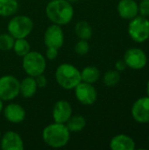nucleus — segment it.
<instances>
[{"label": "nucleus", "mask_w": 149, "mask_h": 150, "mask_svg": "<svg viewBox=\"0 0 149 150\" xmlns=\"http://www.w3.org/2000/svg\"><path fill=\"white\" fill-rule=\"evenodd\" d=\"M74 8L68 0H51L46 6V15L53 23L59 25H68L74 17Z\"/></svg>", "instance_id": "1"}, {"label": "nucleus", "mask_w": 149, "mask_h": 150, "mask_svg": "<svg viewBox=\"0 0 149 150\" xmlns=\"http://www.w3.org/2000/svg\"><path fill=\"white\" fill-rule=\"evenodd\" d=\"M42 139L48 147L53 149H61L68 143L70 132L66 124L54 122L47 125L43 129Z\"/></svg>", "instance_id": "2"}, {"label": "nucleus", "mask_w": 149, "mask_h": 150, "mask_svg": "<svg viewBox=\"0 0 149 150\" xmlns=\"http://www.w3.org/2000/svg\"><path fill=\"white\" fill-rule=\"evenodd\" d=\"M56 83L64 90H74L75 87L82 82L81 71L73 64L61 63L55 70Z\"/></svg>", "instance_id": "3"}, {"label": "nucleus", "mask_w": 149, "mask_h": 150, "mask_svg": "<svg viewBox=\"0 0 149 150\" xmlns=\"http://www.w3.org/2000/svg\"><path fill=\"white\" fill-rule=\"evenodd\" d=\"M22 67L27 76L35 77L45 72L47 68L46 58L38 51H30L23 56Z\"/></svg>", "instance_id": "4"}, {"label": "nucleus", "mask_w": 149, "mask_h": 150, "mask_svg": "<svg viewBox=\"0 0 149 150\" xmlns=\"http://www.w3.org/2000/svg\"><path fill=\"white\" fill-rule=\"evenodd\" d=\"M33 29V21L26 15H17L8 23V33L14 39L26 38Z\"/></svg>", "instance_id": "5"}, {"label": "nucleus", "mask_w": 149, "mask_h": 150, "mask_svg": "<svg viewBox=\"0 0 149 150\" xmlns=\"http://www.w3.org/2000/svg\"><path fill=\"white\" fill-rule=\"evenodd\" d=\"M128 34L131 39L137 42L142 43L149 39V20L143 16H136L131 19L128 25Z\"/></svg>", "instance_id": "6"}, {"label": "nucleus", "mask_w": 149, "mask_h": 150, "mask_svg": "<svg viewBox=\"0 0 149 150\" xmlns=\"http://www.w3.org/2000/svg\"><path fill=\"white\" fill-rule=\"evenodd\" d=\"M19 95V80L5 75L0 77V98L3 101H11Z\"/></svg>", "instance_id": "7"}, {"label": "nucleus", "mask_w": 149, "mask_h": 150, "mask_svg": "<svg viewBox=\"0 0 149 150\" xmlns=\"http://www.w3.org/2000/svg\"><path fill=\"white\" fill-rule=\"evenodd\" d=\"M74 91L76 99L83 105H91L97 99V91L92 83L81 82L75 87Z\"/></svg>", "instance_id": "8"}, {"label": "nucleus", "mask_w": 149, "mask_h": 150, "mask_svg": "<svg viewBox=\"0 0 149 150\" xmlns=\"http://www.w3.org/2000/svg\"><path fill=\"white\" fill-rule=\"evenodd\" d=\"M43 39L47 47H54L59 50L64 43V33L61 26L56 24L50 25L46 29Z\"/></svg>", "instance_id": "9"}, {"label": "nucleus", "mask_w": 149, "mask_h": 150, "mask_svg": "<svg viewBox=\"0 0 149 150\" xmlns=\"http://www.w3.org/2000/svg\"><path fill=\"white\" fill-rule=\"evenodd\" d=\"M124 61L127 67L133 69H142L148 63V57L146 53L138 47H132L126 50L124 55Z\"/></svg>", "instance_id": "10"}, {"label": "nucleus", "mask_w": 149, "mask_h": 150, "mask_svg": "<svg viewBox=\"0 0 149 150\" xmlns=\"http://www.w3.org/2000/svg\"><path fill=\"white\" fill-rule=\"evenodd\" d=\"M133 120L140 124L149 123V97H142L137 99L131 110Z\"/></svg>", "instance_id": "11"}, {"label": "nucleus", "mask_w": 149, "mask_h": 150, "mask_svg": "<svg viewBox=\"0 0 149 150\" xmlns=\"http://www.w3.org/2000/svg\"><path fill=\"white\" fill-rule=\"evenodd\" d=\"M73 109L71 104L67 100H59L57 101L52 111L53 120L56 123L66 124V122L72 116Z\"/></svg>", "instance_id": "12"}, {"label": "nucleus", "mask_w": 149, "mask_h": 150, "mask_svg": "<svg viewBox=\"0 0 149 150\" xmlns=\"http://www.w3.org/2000/svg\"><path fill=\"white\" fill-rule=\"evenodd\" d=\"M0 147L3 150H23L25 148L22 137L14 131H8L1 136Z\"/></svg>", "instance_id": "13"}, {"label": "nucleus", "mask_w": 149, "mask_h": 150, "mask_svg": "<svg viewBox=\"0 0 149 150\" xmlns=\"http://www.w3.org/2000/svg\"><path fill=\"white\" fill-rule=\"evenodd\" d=\"M4 116L5 120L12 124H19L25 119V110L24 107L16 103L8 104L3 109Z\"/></svg>", "instance_id": "14"}, {"label": "nucleus", "mask_w": 149, "mask_h": 150, "mask_svg": "<svg viewBox=\"0 0 149 150\" xmlns=\"http://www.w3.org/2000/svg\"><path fill=\"white\" fill-rule=\"evenodd\" d=\"M119 15L124 19H133L138 15L139 6L134 0H120L117 6Z\"/></svg>", "instance_id": "15"}, {"label": "nucleus", "mask_w": 149, "mask_h": 150, "mask_svg": "<svg viewBox=\"0 0 149 150\" xmlns=\"http://www.w3.org/2000/svg\"><path fill=\"white\" fill-rule=\"evenodd\" d=\"M110 148L112 150H134L136 148L134 141L126 134H117L110 142Z\"/></svg>", "instance_id": "16"}, {"label": "nucleus", "mask_w": 149, "mask_h": 150, "mask_svg": "<svg viewBox=\"0 0 149 150\" xmlns=\"http://www.w3.org/2000/svg\"><path fill=\"white\" fill-rule=\"evenodd\" d=\"M38 90L35 78L32 76H26L22 81H19V94L25 98H32Z\"/></svg>", "instance_id": "17"}, {"label": "nucleus", "mask_w": 149, "mask_h": 150, "mask_svg": "<svg viewBox=\"0 0 149 150\" xmlns=\"http://www.w3.org/2000/svg\"><path fill=\"white\" fill-rule=\"evenodd\" d=\"M75 33H76V35L79 39L88 40L92 37L93 30L90 23H88L85 20H81L76 23Z\"/></svg>", "instance_id": "18"}, {"label": "nucleus", "mask_w": 149, "mask_h": 150, "mask_svg": "<svg viewBox=\"0 0 149 150\" xmlns=\"http://www.w3.org/2000/svg\"><path fill=\"white\" fill-rule=\"evenodd\" d=\"M100 78V71L95 66H87L81 71L82 82L88 83H95Z\"/></svg>", "instance_id": "19"}, {"label": "nucleus", "mask_w": 149, "mask_h": 150, "mask_svg": "<svg viewBox=\"0 0 149 150\" xmlns=\"http://www.w3.org/2000/svg\"><path fill=\"white\" fill-rule=\"evenodd\" d=\"M66 126L70 133H78L86 127V119L83 115H72L66 122Z\"/></svg>", "instance_id": "20"}, {"label": "nucleus", "mask_w": 149, "mask_h": 150, "mask_svg": "<svg viewBox=\"0 0 149 150\" xmlns=\"http://www.w3.org/2000/svg\"><path fill=\"white\" fill-rule=\"evenodd\" d=\"M19 4L18 0H0V16H13L18 10Z\"/></svg>", "instance_id": "21"}, {"label": "nucleus", "mask_w": 149, "mask_h": 150, "mask_svg": "<svg viewBox=\"0 0 149 150\" xmlns=\"http://www.w3.org/2000/svg\"><path fill=\"white\" fill-rule=\"evenodd\" d=\"M12 49L17 55L23 57L31 51V46L29 41L25 38L15 39Z\"/></svg>", "instance_id": "22"}, {"label": "nucleus", "mask_w": 149, "mask_h": 150, "mask_svg": "<svg viewBox=\"0 0 149 150\" xmlns=\"http://www.w3.org/2000/svg\"><path fill=\"white\" fill-rule=\"evenodd\" d=\"M120 81V74L118 70H108L105 73L103 82L105 85L108 87H113L117 85Z\"/></svg>", "instance_id": "23"}, {"label": "nucleus", "mask_w": 149, "mask_h": 150, "mask_svg": "<svg viewBox=\"0 0 149 150\" xmlns=\"http://www.w3.org/2000/svg\"><path fill=\"white\" fill-rule=\"evenodd\" d=\"M15 39L8 33H1L0 34V50L2 51H9L12 49Z\"/></svg>", "instance_id": "24"}, {"label": "nucleus", "mask_w": 149, "mask_h": 150, "mask_svg": "<svg viewBox=\"0 0 149 150\" xmlns=\"http://www.w3.org/2000/svg\"><path fill=\"white\" fill-rule=\"evenodd\" d=\"M75 52L79 55H86L90 51V44L86 40H79L75 45Z\"/></svg>", "instance_id": "25"}, {"label": "nucleus", "mask_w": 149, "mask_h": 150, "mask_svg": "<svg viewBox=\"0 0 149 150\" xmlns=\"http://www.w3.org/2000/svg\"><path fill=\"white\" fill-rule=\"evenodd\" d=\"M138 6L141 16L146 18L149 17V0H141Z\"/></svg>", "instance_id": "26"}, {"label": "nucleus", "mask_w": 149, "mask_h": 150, "mask_svg": "<svg viewBox=\"0 0 149 150\" xmlns=\"http://www.w3.org/2000/svg\"><path fill=\"white\" fill-rule=\"evenodd\" d=\"M58 56V49L54 48V47H47V51H46V57L50 60V61H54L56 59V57Z\"/></svg>", "instance_id": "27"}, {"label": "nucleus", "mask_w": 149, "mask_h": 150, "mask_svg": "<svg viewBox=\"0 0 149 150\" xmlns=\"http://www.w3.org/2000/svg\"><path fill=\"white\" fill-rule=\"evenodd\" d=\"M34 78H35L38 88H45L47 85V79L44 76V74H40V75L35 76Z\"/></svg>", "instance_id": "28"}, {"label": "nucleus", "mask_w": 149, "mask_h": 150, "mask_svg": "<svg viewBox=\"0 0 149 150\" xmlns=\"http://www.w3.org/2000/svg\"><path fill=\"white\" fill-rule=\"evenodd\" d=\"M115 68H116V70H118L119 72H121V71H124L127 68V65L126 62L124 61V59H122V60H119L116 62Z\"/></svg>", "instance_id": "29"}, {"label": "nucleus", "mask_w": 149, "mask_h": 150, "mask_svg": "<svg viewBox=\"0 0 149 150\" xmlns=\"http://www.w3.org/2000/svg\"><path fill=\"white\" fill-rule=\"evenodd\" d=\"M4 101L0 98V113L3 112V109H4V103H3Z\"/></svg>", "instance_id": "30"}, {"label": "nucleus", "mask_w": 149, "mask_h": 150, "mask_svg": "<svg viewBox=\"0 0 149 150\" xmlns=\"http://www.w3.org/2000/svg\"><path fill=\"white\" fill-rule=\"evenodd\" d=\"M147 92H148V96L149 97V79L148 81V84H147Z\"/></svg>", "instance_id": "31"}, {"label": "nucleus", "mask_w": 149, "mask_h": 150, "mask_svg": "<svg viewBox=\"0 0 149 150\" xmlns=\"http://www.w3.org/2000/svg\"><path fill=\"white\" fill-rule=\"evenodd\" d=\"M68 1L69 3H71V4H72V3H76V2H78L79 0H68Z\"/></svg>", "instance_id": "32"}, {"label": "nucleus", "mask_w": 149, "mask_h": 150, "mask_svg": "<svg viewBox=\"0 0 149 150\" xmlns=\"http://www.w3.org/2000/svg\"><path fill=\"white\" fill-rule=\"evenodd\" d=\"M1 136H2V135H1V132H0V139H1Z\"/></svg>", "instance_id": "33"}, {"label": "nucleus", "mask_w": 149, "mask_h": 150, "mask_svg": "<svg viewBox=\"0 0 149 150\" xmlns=\"http://www.w3.org/2000/svg\"><path fill=\"white\" fill-rule=\"evenodd\" d=\"M148 142H149V135H148Z\"/></svg>", "instance_id": "34"}]
</instances>
